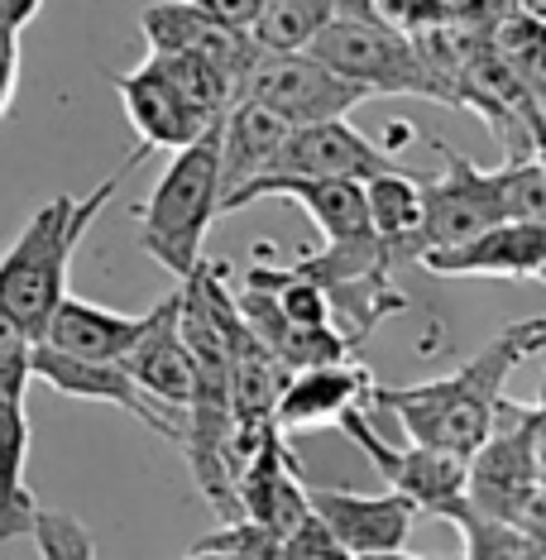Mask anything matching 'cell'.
Returning a JSON list of instances; mask_svg holds the SVG:
<instances>
[{"mask_svg": "<svg viewBox=\"0 0 546 560\" xmlns=\"http://www.w3.org/2000/svg\"><path fill=\"white\" fill-rule=\"evenodd\" d=\"M288 130H293V125L283 116H274L269 106H259V101H249V96L225 106V116L216 120V135H221V201L231 197L235 187H245L249 177L274 168Z\"/></svg>", "mask_w": 546, "mask_h": 560, "instance_id": "ac0fdd59", "label": "cell"}, {"mask_svg": "<svg viewBox=\"0 0 546 560\" xmlns=\"http://www.w3.org/2000/svg\"><path fill=\"white\" fill-rule=\"evenodd\" d=\"M15 86H20V30L5 20V5H0V120L10 116Z\"/></svg>", "mask_w": 546, "mask_h": 560, "instance_id": "4316f807", "label": "cell"}, {"mask_svg": "<svg viewBox=\"0 0 546 560\" xmlns=\"http://www.w3.org/2000/svg\"><path fill=\"white\" fill-rule=\"evenodd\" d=\"M312 513L322 517V527L332 532L340 556H403L408 551L413 527L422 522L408 493H350V489H326V483L302 479Z\"/></svg>", "mask_w": 546, "mask_h": 560, "instance_id": "9c48e42d", "label": "cell"}, {"mask_svg": "<svg viewBox=\"0 0 546 560\" xmlns=\"http://www.w3.org/2000/svg\"><path fill=\"white\" fill-rule=\"evenodd\" d=\"M537 407H542V412H546V384H542V398H537Z\"/></svg>", "mask_w": 546, "mask_h": 560, "instance_id": "1f68e13d", "label": "cell"}, {"mask_svg": "<svg viewBox=\"0 0 546 560\" xmlns=\"http://www.w3.org/2000/svg\"><path fill=\"white\" fill-rule=\"evenodd\" d=\"M283 197L307 211V221L326 235V245H350V240H370V207H364V187L355 177H302V173H259L245 187H235L221 201V215L245 211L249 201Z\"/></svg>", "mask_w": 546, "mask_h": 560, "instance_id": "30bf717a", "label": "cell"}, {"mask_svg": "<svg viewBox=\"0 0 546 560\" xmlns=\"http://www.w3.org/2000/svg\"><path fill=\"white\" fill-rule=\"evenodd\" d=\"M374 398V378L364 364L346 360H326V364H307V369H288V378L274 393V431L293 436V431H312L326 422H340L350 407L370 412Z\"/></svg>", "mask_w": 546, "mask_h": 560, "instance_id": "4fadbf2b", "label": "cell"}, {"mask_svg": "<svg viewBox=\"0 0 546 560\" xmlns=\"http://www.w3.org/2000/svg\"><path fill=\"white\" fill-rule=\"evenodd\" d=\"M455 532H461V551L469 560H508V556H546V546L537 537H527L523 527H513L508 517H493V513H479L475 503H461L455 513L446 517Z\"/></svg>", "mask_w": 546, "mask_h": 560, "instance_id": "44dd1931", "label": "cell"}, {"mask_svg": "<svg viewBox=\"0 0 546 560\" xmlns=\"http://www.w3.org/2000/svg\"><path fill=\"white\" fill-rule=\"evenodd\" d=\"M30 364H34V378H44L62 398L111 402V407H120V412H130L135 422H144L149 431H159L169 445H183V436H187V412H173V407H163L159 398H149L120 360H78V354H62L54 346H44V340H34Z\"/></svg>", "mask_w": 546, "mask_h": 560, "instance_id": "ba28073f", "label": "cell"}, {"mask_svg": "<svg viewBox=\"0 0 546 560\" xmlns=\"http://www.w3.org/2000/svg\"><path fill=\"white\" fill-rule=\"evenodd\" d=\"M240 96L269 106L274 116H283L288 125L350 116L360 101H370L364 86L340 78L336 68H326L307 48H254L245 78H240Z\"/></svg>", "mask_w": 546, "mask_h": 560, "instance_id": "5b68a950", "label": "cell"}, {"mask_svg": "<svg viewBox=\"0 0 546 560\" xmlns=\"http://www.w3.org/2000/svg\"><path fill=\"white\" fill-rule=\"evenodd\" d=\"M34 546H39L44 556H96V541H92V532L82 527L78 517H68V513H54V508H34V517H30V532H24Z\"/></svg>", "mask_w": 546, "mask_h": 560, "instance_id": "d4e9b609", "label": "cell"}, {"mask_svg": "<svg viewBox=\"0 0 546 560\" xmlns=\"http://www.w3.org/2000/svg\"><path fill=\"white\" fill-rule=\"evenodd\" d=\"M144 159V149H135L116 173L101 187H92L86 197H48L39 211L24 221V231L10 240V249L0 254V307L30 330L34 340L44 336L48 316L68 292V273H72V254L86 240V231L96 225V215L111 207V197L120 192V177L130 163Z\"/></svg>", "mask_w": 546, "mask_h": 560, "instance_id": "7a4b0ae2", "label": "cell"}, {"mask_svg": "<svg viewBox=\"0 0 546 560\" xmlns=\"http://www.w3.org/2000/svg\"><path fill=\"white\" fill-rule=\"evenodd\" d=\"M197 5L231 30H254V15H259V0H197Z\"/></svg>", "mask_w": 546, "mask_h": 560, "instance_id": "83f0119b", "label": "cell"}, {"mask_svg": "<svg viewBox=\"0 0 546 560\" xmlns=\"http://www.w3.org/2000/svg\"><path fill=\"white\" fill-rule=\"evenodd\" d=\"M216 215H221V135L207 125L193 144L169 154V168L139 207V240L149 259L183 283L207 259V231Z\"/></svg>", "mask_w": 546, "mask_h": 560, "instance_id": "3957f363", "label": "cell"}, {"mask_svg": "<svg viewBox=\"0 0 546 560\" xmlns=\"http://www.w3.org/2000/svg\"><path fill=\"white\" fill-rule=\"evenodd\" d=\"M431 149L441 159V177L422 183V249L461 245V240L499 225L503 201H499L493 168H479L475 159H465L461 149L441 144V139H431Z\"/></svg>", "mask_w": 546, "mask_h": 560, "instance_id": "52a82bcc", "label": "cell"}, {"mask_svg": "<svg viewBox=\"0 0 546 560\" xmlns=\"http://www.w3.org/2000/svg\"><path fill=\"white\" fill-rule=\"evenodd\" d=\"M116 92H120V106H125V116H130L144 154H154V149L173 154V149L193 144L207 125H216L197 101L183 96V86L169 78L159 54H149L135 72H120Z\"/></svg>", "mask_w": 546, "mask_h": 560, "instance_id": "8fae6325", "label": "cell"}, {"mask_svg": "<svg viewBox=\"0 0 546 560\" xmlns=\"http://www.w3.org/2000/svg\"><path fill=\"white\" fill-rule=\"evenodd\" d=\"M499 177L503 221H546V154L542 159H508Z\"/></svg>", "mask_w": 546, "mask_h": 560, "instance_id": "603a6c76", "label": "cell"}, {"mask_svg": "<svg viewBox=\"0 0 546 560\" xmlns=\"http://www.w3.org/2000/svg\"><path fill=\"white\" fill-rule=\"evenodd\" d=\"M542 346H546V316H542Z\"/></svg>", "mask_w": 546, "mask_h": 560, "instance_id": "d6a6232c", "label": "cell"}, {"mask_svg": "<svg viewBox=\"0 0 546 560\" xmlns=\"http://www.w3.org/2000/svg\"><path fill=\"white\" fill-rule=\"evenodd\" d=\"M336 15V0H259L254 44L259 48H307V39Z\"/></svg>", "mask_w": 546, "mask_h": 560, "instance_id": "7402d4cb", "label": "cell"}, {"mask_svg": "<svg viewBox=\"0 0 546 560\" xmlns=\"http://www.w3.org/2000/svg\"><path fill=\"white\" fill-rule=\"evenodd\" d=\"M307 54H316L340 78L364 86V96H417V101H451L455 86L431 68L427 48L413 39L403 24L384 20L379 10L346 5L307 39Z\"/></svg>", "mask_w": 546, "mask_h": 560, "instance_id": "277c9868", "label": "cell"}, {"mask_svg": "<svg viewBox=\"0 0 546 560\" xmlns=\"http://www.w3.org/2000/svg\"><path fill=\"white\" fill-rule=\"evenodd\" d=\"M193 556H283V537L269 527V522L249 517V513H235L225 517L221 532H207L201 541H193Z\"/></svg>", "mask_w": 546, "mask_h": 560, "instance_id": "cb8c5ba5", "label": "cell"}, {"mask_svg": "<svg viewBox=\"0 0 546 560\" xmlns=\"http://www.w3.org/2000/svg\"><path fill=\"white\" fill-rule=\"evenodd\" d=\"M336 427H346V436L360 445L364 455H370L374 469L388 479V489L408 493V499L422 508V517H441V522H446L455 508L465 503V460H461V455L431 451V445H417V441L388 445L370 427L364 407H350Z\"/></svg>", "mask_w": 546, "mask_h": 560, "instance_id": "8992f818", "label": "cell"}, {"mask_svg": "<svg viewBox=\"0 0 546 560\" xmlns=\"http://www.w3.org/2000/svg\"><path fill=\"white\" fill-rule=\"evenodd\" d=\"M139 34H144L149 54H197L211 68H221L235 82L240 96V78H245L249 58H254V34L249 30H231V24L211 20L197 0H154V5L139 15Z\"/></svg>", "mask_w": 546, "mask_h": 560, "instance_id": "7c38bea8", "label": "cell"}, {"mask_svg": "<svg viewBox=\"0 0 546 560\" xmlns=\"http://www.w3.org/2000/svg\"><path fill=\"white\" fill-rule=\"evenodd\" d=\"M388 168H403L398 159L388 154L384 144H374L370 135H360L346 116H332V120H307V125H293L278 149L274 168L269 173H302V177H364L374 173H388Z\"/></svg>", "mask_w": 546, "mask_h": 560, "instance_id": "5bb4252c", "label": "cell"}, {"mask_svg": "<svg viewBox=\"0 0 546 560\" xmlns=\"http://www.w3.org/2000/svg\"><path fill=\"white\" fill-rule=\"evenodd\" d=\"M364 207H370V225L384 240L393 259H417L422 249V183L408 168H388L364 177Z\"/></svg>", "mask_w": 546, "mask_h": 560, "instance_id": "d6986e66", "label": "cell"}, {"mask_svg": "<svg viewBox=\"0 0 546 560\" xmlns=\"http://www.w3.org/2000/svg\"><path fill=\"white\" fill-rule=\"evenodd\" d=\"M537 350H546L542 346V316L513 322V326H503L479 354H469L455 374L427 378V384H408V388L374 384L370 407L388 412L408 441L469 460V451L489 436L493 407L503 398L508 374Z\"/></svg>", "mask_w": 546, "mask_h": 560, "instance_id": "6da1fadb", "label": "cell"}, {"mask_svg": "<svg viewBox=\"0 0 546 560\" xmlns=\"http://www.w3.org/2000/svg\"><path fill=\"white\" fill-rule=\"evenodd\" d=\"M417 264L446 278H537L546 269V221H499L446 249H422Z\"/></svg>", "mask_w": 546, "mask_h": 560, "instance_id": "9a60e30c", "label": "cell"}, {"mask_svg": "<svg viewBox=\"0 0 546 560\" xmlns=\"http://www.w3.org/2000/svg\"><path fill=\"white\" fill-rule=\"evenodd\" d=\"M413 135H417V130H413L408 120H393V125H388V144H408Z\"/></svg>", "mask_w": 546, "mask_h": 560, "instance_id": "4dcf8cb0", "label": "cell"}, {"mask_svg": "<svg viewBox=\"0 0 546 560\" xmlns=\"http://www.w3.org/2000/svg\"><path fill=\"white\" fill-rule=\"evenodd\" d=\"M30 412L24 398H5L0 393V541H20L34 517V493L24 483V465H30Z\"/></svg>", "mask_w": 546, "mask_h": 560, "instance_id": "ffe728a7", "label": "cell"}, {"mask_svg": "<svg viewBox=\"0 0 546 560\" xmlns=\"http://www.w3.org/2000/svg\"><path fill=\"white\" fill-rule=\"evenodd\" d=\"M0 5H5V20L15 24V30H24V24L44 10V0H0Z\"/></svg>", "mask_w": 546, "mask_h": 560, "instance_id": "f546056e", "label": "cell"}, {"mask_svg": "<svg viewBox=\"0 0 546 560\" xmlns=\"http://www.w3.org/2000/svg\"><path fill=\"white\" fill-rule=\"evenodd\" d=\"M527 455H532V479L546 483V412L532 402V431H527Z\"/></svg>", "mask_w": 546, "mask_h": 560, "instance_id": "f1b7e54d", "label": "cell"}, {"mask_svg": "<svg viewBox=\"0 0 546 560\" xmlns=\"http://www.w3.org/2000/svg\"><path fill=\"white\" fill-rule=\"evenodd\" d=\"M30 360H34V336L0 307V393L5 398H24V388L34 378Z\"/></svg>", "mask_w": 546, "mask_h": 560, "instance_id": "484cf974", "label": "cell"}, {"mask_svg": "<svg viewBox=\"0 0 546 560\" xmlns=\"http://www.w3.org/2000/svg\"><path fill=\"white\" fill-rule=\"evenodd\" d=\"M120 364L130 369V378L149 398H159L173 412H187L193 388H197V364H193L183 330H177V292L154 307V322H149V330L135 340Z\"/></svg>", "mask_w": 546, "mask_h": 560, "instance_id": "2e32d148", "label": "cell"}, {"mask_svg": "<svg viewBox=\"0 0 546 560\" xmlns=\"http://www.w3.org/2000/svg\"><path fill=\"white\" fill-rule=\"evenodd\" d=\"M149 322H154V307L144 316H125V312L96 307V302L62 292V302L48 316L39 340L62 354H78V360H125L135 340L149 330Z\"/></svg>", "mask_w": 546, "mask_h": 560, "instance_id": "e0dca14e", "label": "cell"}]
</instances>
